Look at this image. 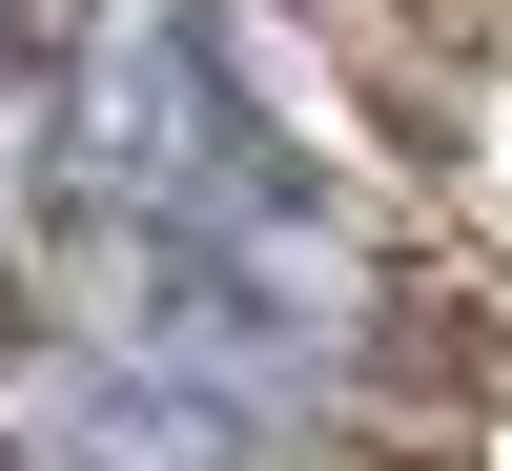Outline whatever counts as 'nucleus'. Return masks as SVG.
I'll return each instance as SVG.
<instances>
[{"mask_svg": "<svg viewBox=\"0 0 512 471\" xmlns=\"http://www.w3.org/2000/svg\"><path fill=\"white\" fill-rule=\"evenodd\" d=\"M0 328H21V287H0Z\"/></svg>", "mask_w": 512, "mask_h": 471, "instance_id": "2", "label": "nucleus"}, {"mask_svg": "<svg viewBox=\"0 0 512 471\" xmlns=\"http://www.w3.org/2000/svg\"><path fill=\"white\" fill-rule=\"evenodd\" d=\"M0 62H21V0H0Z\"/></svg>", "mask_w": 512, "mask_h": 471, "instance_id": "1", "label": "nucleus"}]
</instances>
